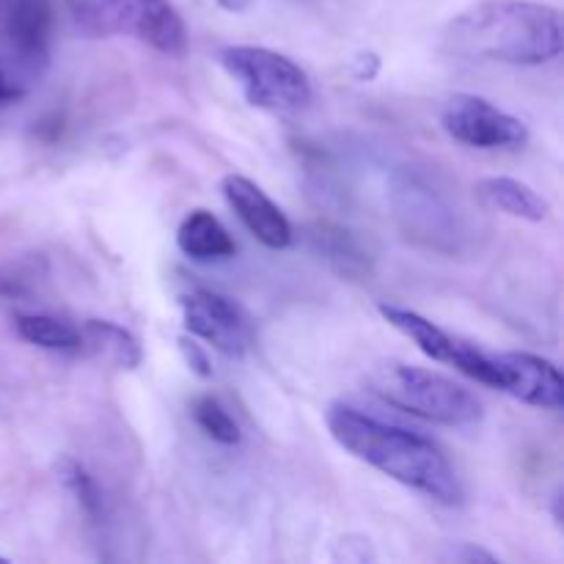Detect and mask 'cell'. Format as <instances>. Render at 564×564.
Here are the masks:
<instances>
[{
  "label": "cell",
  "mask_w": 564,
  "mask_h": 564,
  "mask_svg": "<svg viewBox=\"0 0 564 564\" xmlns=\"http://www.w3.org/2000/svg\"><path fill=\"white\" fill-rule=\"evenodd\" d=\"M330 435L341 449L378 468L394 482L408 485L441 505H460L463 488L444 452L424 435L380 422L350 405H330L325 413Z\"/></svg>",
  "instance_id": "1"
},
{
  "label": "cell",
  "mask_w": 564,
  "mask_h": 564,
  "mask_svg": "<svg viewBox=\"0 0 564 564\" xmlns=\"http://www.w3.org/2000/svg\"><path fill=\"white\" fill-rule=\"evenodd\" d=\"M562 14L529 0H485L460 11L444 31V47L468 61L512 66L549 64L562 53Z\"/></svg>",
  "instance_id": "2"
},
{
  "label": "cell",
  "mask_w": 564,
  "mask_h": 564,
  "mask_svg": "<svg viewBox=\"0 0 564 564\" xmlns=\"http://www.w3.org/2000/svg\"><path fill=\"white\" fill-rule=\"evenodd\" d=\"M369 386L389 405L446 427H468L482 419V405L477 397L433 369L386 361L375 369Z\"/></svg>",
  "instance_id": "3"
},
{
  "label": "cell",
  "mask_w": 564,
  "mask_h": 564,
  "mask_svg": "<svg viewBox=\"0 0 564 564\" xmlns=\"http://www.w3.org/2000/svg\"><path fill=\"white\" fill-rule=\"evenodd\" d=\"M69 14L88 39L132 36L171 58L187 53L185 22L169 0H69Z\"/></svg>",
  "instance_id": "4"
},
{
  "label": "cell",
  "mask_w": 564,
  "mask_h": 564,
  "mask_svg": "<svg viewBox=\"0 0 564 564\" xmlns=\"http://www.w3.org/2000/svg\"><path fill=\"white\" fill-rule=\"evenodd\" d=\"M218 64L229 72L253 108L295 113L312 102V83L306 72L275 50L229 44L218 50Z\"/></svg>",
  "instance_id": "5"
},
{
  "label": "cell",
  "mask_w": 564,
  "mask_h": 564,
  "mask_svg": "<svg viewBox=\"0 0 564 564\" xmlns=\"http://www.w3.org/2000/svg\"><path fill=\"white\" fill-rule=\"evenodd\" d=\"M441 124L455 141L474 149H521L529 141L527 124L518 116L477 94H455L441 110Z\"/></svg>",
  "instance_id": "6"
},
{
  "label": "cell",
  "mask_w": 564,
  "mask_h": 564,
  "mask_svg": "<svg viewBox=\"0 0 564 564\" xmlns=\"http://www.w3.org/2000/svg\"><path fill=\"white\" fill-rule=\"evenodd\" d=\"M482 386L499 389L543 411H562L564 383L560 369L532 352H488Z\"/></svg>",
  "instance_id": "7"
},
{
  "label": "cell",
  "mask_w": 564,
  "mask_h": 564,
  "mask_svg": "<svg viewBox=\"0 0 564 564\" xmlns=\"http://www.w3.org/2000/svg\"><path fill=\"white\" fill-rule=\"evenodd\" d=\"M182 323L196 339H204L229 358H242L251 347V328L235 301L213 290H193L180 297Z\"/></svg>",
  "instance_id": "8"
},
{
  "label": "cell",
  "mask_w": 564,
  "mask_h": 564,
  "mask_svg": "<svg viewBox=\"0 0 564 564\" xmlns=\"http://www.w3.org/2000/svg\"><path fill=\"white\" fill-rule=\"evenodd\" d=\"M220 191H224L226 204L235 209V215L240 218V224L257 237L262 246L281 251V248L292 246V224L284 213H281L279 204L257 185L248 176L229 174L220 182Z\"/></svg>",
  "instance_id": "9"
},
{
  "label": "cell",
  "mask_w": 564,
  "mask_h": 564,
  "mask_svg": "<svg viewBox=\"0 0 564 564\" xmlns=\"http://www.w3.org/2000/svg\"><path fill=\"white\" fill-rule=\"evenodd\" d=\"M50 0H14L9 14V44L17 64L39 75L50 64Z\"/></svg>",
  "instance_id": "10"
},
{
  "label": "cell",
  "mask_w": 564,
  "mask_h": 564,
  "mask_svg": "<svg viewBox=\"0 0 564 564\" xmlns=\"http://www.w3.org/2000/svg\"><path fill=\"white\" fill-rule=\"evenodd\" d=\"M474 191H477V198L485 207L510 215V218L543 224L551 215V204L532 185L512 180V176H485V180L477 182Z\"/></svg>",
  "instance_id": "11"
},
{
  "label": "cell",
  "mask_w": 564,
  "mask_h": 564,
  "mask_svg": "<svg viewBox=\"0 0 564 564\" xmlns=\"http://www.w3.org/2000/svg\"><path fill=\"white\" fill-rule=\"evenodd\" d=\"M176 246L193 262H224L235 257V237L209 209H193L176 229Z\"/></svg>",
  "instance_id": "12"
},
{
  "label": "cell",
  "mask_w": 564,
  "mask_h": 564,
  "mask_svg": "<svg viewBox=\"0 0 564 564\" xmlns=\"http://www.w3.org/2000/svg\"><path fill=\"white\" fill-rule=\"evenodd\" d=\"M378 312L383 314V319L391 325V328H397L402 336H408V339H411L424 356L433 358V361L438 364H449L452 367L460 341L452 339V336L446 334L444 328H438L433 319L422 317V314L413 312V308L397 306V303H386V301L378 303Z\"/></svg>",
  "instance_id": "13"
},
{
  "label": "cell",
  "mask_w": 564,
  "mask_h": 564,
  "mask_svg": "<svg viewBox=\"0 0 564 564\" xmlns=\"http://www.w3.org/2000/svg\"><path fill=\"white\" fill-rule=\"evenodd\" d=\"M80 350L94 352L97 358H102V361L113 364L119 369H127V372H132V369H138L143 364L141 341L127 328L110 323V319H86L80 325Z\"/></svg>",
  "instance_id": "14"
},
{
  "label": "cell",
  "mask_w": 564,
  "mask_h": 564,
  "mask_svg": "<svg viewBox=\"0 0 564 564\" xmlns=\"http://www.w3.org/2000/svg\"><path fill=\"white\" fill-rule=\"evenodd\" d=\"M14 328L22 341L42 347V350L75 352L83 347L80 328L66 323V319L53 317V314H20L14 319Z\"/></svg>",
  "instance_id": "15"
},
{
  "label": "cell",
  "mask_w": 564,
  "mask_h": 564,
  "mask_svg": "<svg viewBox=\"0 0 564 564\" xmlns=\"http://www.w3.org/2000/svg\"><path fill=\"white\" fill-rule=\"evenodd\" d=\"M191 416L196 422V427L207 435L209 441L220 446H240L242 444V430L235 422V416L229 413V408L213 394H202L193 400Z\"/></svg>",
  "instance_id": "16"
},
{
  "label": "cell",
  "mask_w": 564,
  "mask_h": 564,
  "mask_svg": "<svg viewBox=\"0 0 564 564\" xmlns=\"http://www.w3.org/2000/svg\"><path fill=\"white\" fill-rule=\"evenodd\" d=\"M55 474H58L61 485L72 494V499L80 505V510L86 512L91 521H99V516H102V494H99L91 474H88L80 463L72 460V457H61V460L55 463Z\"/></svg>",
  "instance_id": "17"
},
{
  "label": "cell",
  "mask_w": 564,
  "mask_h": 564,
  "mask_svg": "<svg viewBox=\"0 0 564 564\" xmlns=\"http://www.w3.org/2000/svg\"><path fill=\"white\" fill-rule=\"evenodd\" d=\"M176 345H180L182 358H185V364L191 367L193 375H198L202 380L213 378V361H209L207 350H204V347L196 341V336L182 334L180 339H176Z\"/></svg>",
  "instance_id": "18"
},
{
  "label": "cell",
  "mask_w": 564,
  "mask_h": 564,
  "mask_svg": "<svg viewBox=\"0 0 564 564\" xmlns=\"http://www.w3.org/2000/svg\"><path fill=\"white\" fill-rule=\"evenodd\" d=\"M334 560L336 562L364 564V562H375L378 556H375L372 543H369L367 538H358V534H347V538H341L339 543H336Z\"/></svg>",
  "instance_id": "19"
},
{
  "label": "cell",
  "mask_w": 564,
  "mask_h": 564,
  "mask_svg": "<svg viewBox=\"0 0 564 564\" xmlns=\"http://www.w3.org/2000/svg\"><path fill=\"white\" fill-rule=\"evenodd\" d=\"M441 560L455 562V564H496L499 562V556L479 549V545L474 543H457V545H449V551H444Z\"/></svg>",
  "instance_id": "20"
},
{
  "label": "cell",
  "mask_w": 564,
  "mask_h": 564,
  "mask_svg": "<svg viewBox=\"0 0 564 564\" xmlns=\"http://www.w3.org/2000/svg\"><path fill=\"white\" fill-rule=\"evenodd\" d=\"M22 94H25V86H20L17 80H11V77L3 72V66H0V105L17 102Z\"/></svg>",
  "instance_id": "21"
},
{
  "label": "cell",
  "mask_w": 564,
  "mask_h": 564,
  "mask_svg": "<svg viewBox=\"0 0 564 564\" xmlns=\"http://www.w3.org/2000/svg\"><path fill=\"white\" fill-rule=\"evenodd\" d=\"M20 295H25V290H22L17 281L0 275V301H3V297H20Z\"/></svg>",
  "instance_id": "22"
},
{
  "label": "cell",
  "mask_w": 564,
  "mask_h": 564,
  "mask_svg": "<svg viewBox=\"0 0 564 564\" xmlns=\"http://www.w3.org/2000/svg\"><path fill=\"white\" fill-rule=\"evenodd\" d=\"M220 9L231 11V14H242V11H248L253 6V0H218Z\"/></svg>",
  "instance_id": "23"
},
{
  "label": "cell",
  "mask_w": 564,
  "mask_h": 564,
  "mask_svg": "<svg viewBox=\"0 0 564 564\" xmlns=\"http://www.w3.org/2000/svg\"><path fill=\"white\" fill-rule=\"evenodd\" d=\"M9 560H6V556H0V564H6Z\"/></svg>",
  "instance_id": "24"
}]
</instances>
